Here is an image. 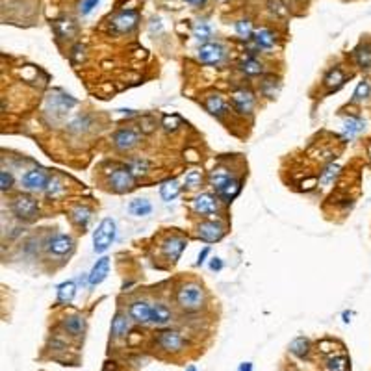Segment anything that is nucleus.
<instances>
[{"mask_svg": "<svg viewBox=\"0 0 371 371\" xmlns=\"http://www.w3.org/2000/svg\"><path fill=\"white\" fill-rule=\"evenodd\" d=\"M176 301L186 312H197L204 304V292L199 284H184L176 293Z\"/></svg>", "mask_w": 371, "mask_h": 371, "instance_id": "nucleus-1", "label": "nucleus"}, {"mask_svg": "<svg viewBox=\"0 0 371 371\" xmlns=\"http://www.w3.org/2000/svg\"><path fill=\"white\" fill-rule=\"evenodd\" d=\"M113 239H115V223L112 219H102L93 234V251L104 253L113 243Z\"/></svg>", "mask_w": 371, "mask_h": 371, "instance_id": "nucleus-2", "label": "nucleus"}, {"mask_svg": "<svg viewBox=\"0 0 371 371\" xmlns=\"http://www.w3.org/2000/svg\"><path fill=\"white\" fill-rule=\"evenodd\" d=\"M11 210H13L15 217H19V219H23V221H30V219H34L35 215H37L39 206H37V200H35L34 197L19 195L17 199L13 200Z\"/></svg>", "mask_w": 371, "mask_h": 371, "instance_id": "nucleus-3", "label": "nucleus"}, {"mask_svg": "<svg viewBox=\"0 0 371 371\" xmlns=\"http://www.w3.org/2000/svg\"><path fill=\"white\" fill-rule=\"evenodd\" d=\"M74 104H76V100H74L73 97H69L65 93L54 91L50 93L49 98H47V112L54 113L56 117H64Z\"/></svg>", "mask_w": 371, "mask_h": 371, "instance_id": "nucleus-4", "label": "nucleus"}, {"mask_svg": "<svg viewBox=\"0 0 371 371\" xmlns=\"http://www.w3.org/2000/svg\"><path fill=\"white\" fill-rule=\"evenodd\" d=\"M134 180H136V176L132 175V171H130L128 166L117 167V169L112 171V175H110V186H112L117 193H125V191L132 190Z\"/></svg>", "mask_w": 371, "mask_h": 371, "instance_id": "nucleus-5", "label": "nucleus"}, {"mask_svg": "<svg viewBox=\"0 0 371 371\" xmlns=\"http://www.w3.org/2000/svg\"><path fill=\"white\" fill-rule=\"evenodd\" d=\"M225 58V49L219 43H204L199 49V59L206 65H217Z\"/></svg>", "mask_w": 371, "mask_h": 371, "instance_id": "nucleus-6", "label": "nucleus"}, {"mask_svg": "<svg viewBox=\"0 0 371 371\" xmlns=\"http://www.w3.org/2000/svg\"><path fill=\"white\" fill-rule=\"evenodd\" d=\"M186 245H188V241H186L184 238H180V236H171V238H167L163 243H161V253H163V256H166L169 262H176V260L180 258V254L184 253Z\"/></svg>", "mask_w": 371, "mask_h": 371, "instance_id": "nucleus-7", "label": "nucleus"}, {"mask_svg": "<svg viewBox=\"0 0 371 371\" xmlns=\"http://www.w3.org/2000/svg\"><path fill=\"white\" fill-rule=\"evenodd\" d=\"M137 143H139V132L132 128H121L113 136V145L117 147L119 151H130Z\"/></svg>", "mask_w": 371, "mask_h": 371, "instance_id": "nucleus-8", "label": "nucleus"}, {"mask_svg": "<svg viewBox=\"0 0 371 371\" xmlns=\"http://www.w3.org/2000/svg\"><path fill=\"white\" fill-rule=\"evenodd\" d=\"M193 210L200 215H208L219 210V199L212 193H200L193 200Z\"/></svg>", "mask_w": 371, "mask_h": 371, "instance_id": "nucleus-9", "label": "nucleus"}, {"mask_svg": "<svg viewBox=\"0 0 371 371\" xmlns=\"http://www.w3.org/2000/svg\"><path fill=\"white\" fill-rule=\"evenodd\" d=\"M197 234H199L200 239H204V241L212 243V241H219V239L225 236V229H223V225L215 223V221H204V223H200L199 225Z\"/></svg>", "mask_w": 371, "mask_h": 371, "instance_id": "nucleus-10", "label": "nucleus"}, {"mask_svg": "<svg viewBox=\"0 0 371 371\" xmlns=\"http://www.w3.org/2000/svg\"><path fill=\"white\" fill-rule=\"evenodd\" d=\"M49 175L43 169H32L23 176V186L26 190H45L49 184Z\"/></svg>", "mask_w": 371, "mask_h": 371, "instance_id": "nucleus-11", "label": "nucleus"}, {"mask_svg": "<svg viewBox=\"0 0 371 371\" xmlns=\"http://www.w3.org/2000/svg\"><path fill=\"white\" fill-rule=\"evenodd\" d=\"M73 238L67 234H54L52 238L49 239V243H47V249L50 251L52 254H58V256H64L67 254L69 251L73 249Z\"/></svg>", "mask_w": 371, "mask_h": 371, "instance_id": "nucleus-12", "label": "nucleus"}, {"mask_svg": "<svg viewBox=\"0 0 371 371\" xmlns=\"http://www.w3.org/2000/svg\"><path fill=\"white\" fill-rule=\"evenodd\" d=\"M158 343L161 349H166L169 353H178L184 347V338L175 331H166L158 336Z\"/></svg>", "mask_w": 371, "mask_h": 371, "instance_id": "nucleus-13", "label": "nucleus"}, {"mask_svg": "<svg viewBox=\"0 0 371 371\" xmlns=\"http://www.w3.org/2000/svg\"><path fill=\"white\" fill-rule=\"evenodd\" d=\"M232 106L236 108V112L245 115V113H251L254 108V97L253 93L247 91V89H238L232 97Z\"/></svg>", "mask_w": 371, "mask_h": 371, "instance_id": "nucleus-14", "label": "nucleus"}, {"mask_svg": "<svg viewBox=\"0 0 371 371\" xmlns=\"http://www.w3.org/2000/svg\"><path fill=\"white\" fill-rule=\"evenodd\" d=\"M137 25V13L136 11H121L119 15H115L112 20V26L115 32L119 34H125V32H130L134 26Z\"/></svg>", "mask_w": 371, "mask_h": 371, "instance_id": "nucleus-15", "label": "nucleus"}, {"mask_svg": "<svg viewBox=\"0 0 371 371\" xmlns=\"http://www.w3.org/2000/svg\"><path fill=\"white\" fill-rule=\"evenodd\" d=\"M151 312L152 306L147 304L145 301H136L130 304V318L136 323H149L151 321Z\"/></svg>", "mask_w": 371, "mask_h": 371, "instance_id": "nucleus-16", "label": "nucleus"}, {"mask_svg": "<svg viewBox=\"0 0 371 371\" xmlns=\"http://www.w3.org/2000/svg\"><path fill=\"white\" fill-rule=\"evenodd\" d=\"M108 271H110V258L104 256V258L97 260V264L93 265L91 273H89V284H91V286L100 284L104 278L108 277Z\"/></svg>", "mask_w": 371, "mask_h": 371, "instance_id": "nucleus-17", "label": "nucleus"}, {"mask_svg": "<svg viewBox=\"0 0 371 371\" xmlns=\"http://www.w3.org/2000/svg\"><path fill=\"white\" fill-rule=\"evenodd\" d=\"M173 314L171 310H169V306L163 303H156L154 306H152V312H151V321L154 323V325H158V327H163V325H167V323L171 321Z\"/></svg>", "mask_w": 371, "mask_h": 371, "instance_id": "nucleus-18", "label": "nucleus"}, {"mask_svg": "<svg viewBox=\"0 0 371 371\" xmlns=\"http://www.w3.org/2000/svg\"><path fill=\"white\" fill-rule=\"evenodd\" d=\"M130 331V321L125 314H115V318L112 321V336L115 340H121V338L127 336V332Z\"/></svg>", "mask_w": 371, "mask_h": 371, "instance_id": "nucleus-19", "label": "nucleus"}, {"mask_svg": "<svg viewBox=\"0 0 371 371\" xmlns=\"http://www.w3.org/2000/svg\"><path fill=\"white\" fill-rule=\"evenodd\" d=\"M366 128V121L360 117H347L343 122V136L345 137H355L357 134H360L362 130Z\"/></svg>", "mask_w": 371, "mask_h": 371, "instance_id": "nucleus-20", "label": "nucleus"}, {"mask_svg": "<svg viewBox=\"0 0 371 371\" xmlns=\"http://www.w3.org/2000/svg\"><path fill=\"white\" fill-rule=\"evenodd\" d=\"M275 41H277V37H275L273 32L267 28H260L258 32L254 34V43H256V47H260V49H273Z\"/></svg>", "mask_w": 371, "mask_h": 371, "instance_id": "nucleus-21", "label": "nucleus"}, {"mask_svg": "<svg viewBox=\"0 0 371 371\" xmlns=\"http://www.w3.org/2000/svg\"><path fill=\"white\" fill-rule=\"evenodd\" d=\"M206 110L212 113V115H223V113L226 112V104L225 100H223V97L221 95H210V97L206 98Z\"/></svg>", "mask_w": 371, "mask_h": 371, "instance_id": "nucleus-22", "label": "nucleus"}, {"mask_svg": "<svg viewBox=\"0 0 371 371\" xmlns=\"http://www.w3.org/2000/svg\"><path fill=\"white\" fill-rule=\"evenodd\" d=\"M239 191H241V182H238V180H234V178H232V180L226 182V184L223 186V188H221L217 193H219L221 199H225L226 202H230V200H234L236 197L239 195Z\"/></svg>", "mask_w": 371, "mask_h": 371, "instance_id": "nucleus-23", "label": "nucleus"}, {"mask_svg": "<svg viewBox=\"0 0 371 371\" xmlns=\"http://www.w3.org/2000/svg\"><path fill=\"white\" fill-rule=\"evenodd\" d=\"M325 86H327L328 89H338V88H342L343 86V82H345V74H343V71L342 69H331L327 74H325Z\"/></svg>", "mask_w": 371, "mask_h": 371, "instance_id": "nucleus-24", "label": "nucleus"}, {"mask_svg": "<svg viewBox=\"0 0 371 371\" xmlns=\"http://www.w3.org/2000/svg\"><path fill=\"white\" fill-rule=\"evenodd\" d=\"M84 327H86V323L80 316H69V318L64 319V328L71 336H80L84 332Z\"/></svg>", "mask_w": 371, "mask_h": 371, "instance_id": "nucleus-25", "label": "nucleus"}, {"mask_svg": "<svg viewBox=\"0 0 371 371\" xmlns=\"http://www.w3.org/2000/svg\"><path fill=\"white\" fill-rule=\"evenodd\" d=\"M160 195H161V199L163 200H175L176 197L180 195V184L176 180H167V182H163V184L160 186Z\"/></svg>", "mask_w": 371, "mask_h": 371, "instance_id": "nucleus-26", "label": "nucleus"}, {"mask_svg": "<svg viewBox=\"0 0 371 371\" xmlns=\"http://www.w3.org/2000/svg\"><path fill=\"white\" fill-rule=\"evenodd\" d=\"M229 180H232V178H230V173L226 171V169H223V167H215L214 171L210 173V184L215 188V191H219Z\"/></svg>", "mask_w": 371, "mask_h": 371, "instance_id": "nucleus-27", "label": "nucleus"}, {"mask_svg": "<svg viewBox=\"0 0 371 371\" xmlns=\"http://www.w3.org/2000/svg\"><path fill=\"white\" fill-rule=\"evenodd\" d=\"M74 295H76V286H74V282H71V280L58 286V303L69 304L74 299Z\"/></svg>", "mask_w": 371, "mask_h": 371, "instance_id": "nucleus-28", "label": "nucleus"}, {"mask_svg": "<svg viewBox=\"0 0 371 371\" xmlns=\"http://www.w3.org/2000/svg\"><path fill=\"white\" fill-rule=\"evenodd\" d=\"M128 210H130V214H132V215L143 217V215H149L152 212V204L149 202V200H145V199H136V200H132V202H130Z\"/></svg>", "mask_w": 371, "mask_h": 371, "instance_id": "nucleus-29", "label": "nucleus"}, {"mask_svg": "<svg viewBox=\"0 0 371 371\" xmlns=\"http://www.w3.org/2000/svg\"><path fill=\"white\" fill-rule=\"evenodd\" d=\"M308 351H310V343H308L306 338H295V340L290 343V353L299 358L308 357Z\"/></svg>", "mask_w": 371, "mask_h": 371, "instance_id": "nucleus-30", "label": "nucleus"}, {"mask_svg": "<svg viewBox=\"0 0 371 371\" xmlns=\"http://www.w3.org/2000/svg\"><path fill=\"white\" fill-rule=\"evenodd\" d=\"M56 32H58L59 37H73L74 34H76V25H74L73 19H61L56 23Z\"/></svg>", "mask_w": 371, "mask_h": 371, "instance_id": "nucleus-31", "label": "nucleus"}, {"mask_svg": "<svg viewBox=\"0 0 371 371\" xmlns=\"http://www.w3.org/2000/svg\"><path fill=\"white\" fill-rule=\"evenodd\" d=\"M355 61L358 64V67L367 69L371 65V47L369 45H362L355 50Z\"/></svg>", "mask_w": 371, "mask_h": 371, "instance_id": "nucleus-32", "label": "nucleus"}, {"mask_svg": "<svg viewBox=\"0 0 371 371\" xmlns=\"http://www.w3.org/2000/svg\"><path fill=\"white\" fill-rule=\"evenodd\" d=\"M71 215H73V219L76 225L86 226L89 223V219H91V210L86 208V206H76V208L71 212Z\"/></svg>", "mask_w": 371, "mask_h": 371, "instance_id": "nucleus-33", "label": "nucleus"}, {"mask_svg": "<svg viewBox=\"0 0 371 371\" xmlns=\"http://www.w3.org/2000/svg\"><path fill=\"white\" fill-rule=\"evenodd\" d=\"M328 371H349V360L347 357H331L327 360Z\"/></svg>", "mask_w": 371, "mask_h": 371, "instance_id": "nucleus-34", "label": "nucleus"}, {"mask_svg": "<svg viewBox=\"0 0 371 371\" xmlns=\"http://www.w3.org/2000/svg\"><path fill=\"white\" fill-rule=\"evenodd\" d=\"M241 71H243L245 74H251V76H254V74L262 73V71H264V67H262V64H260L258 59L247 58L243 64H241Z\"/></svg>", "mask_w": 371, "mask_h": 371, "instance_id": "nucleus-35", "label": "nucleus"}, {"mask_svg": "<svg viewBox=\"0 0 371 371\" xmlns=\"http://www.w3.org/2000/svg\"><path fill=\"white\" fill-rule=\"evenodd\" d=\"M369 93H371L369 82H367V80H362L357 86V89H355V93H353V100H355V102H362V100H366V98L369 97Z\"/></svg>", "mask_w": 371, "mask_h": 371, "instance_id": "nucleus-36", "label": "nucleus"}, {"mask_svg": "<svg viewBox=\"0 0 371 371\" xmlns=\"http://www.w3.org/2000/svg\"><path fill=\"white\" fill-rule=\"evenodd\" d=\"M338 173H340V166H338V163H331V166L321 173L319 182H321L323 186H328L331 182H334V178L338 176Z\"/></svg>", "mask_w": 371, "mask_h": 371, "instance_id": "nucleus-37", "label": "nucleus"}, {"mask_svg": "<svg viewBox=\"0 0 371 371\" xmlns=\"http://www.w3.org/2000/svg\"><path fill=\"white\" fill-rule=\"evenodd\" d=\"M193 35H195L199 41H208L212 37V28L206 23H197L195 26H193Z\"/></svg>", "mask_w": 371, "mask_h": 371, "instance_id": "nucleus-38", "label": "nucleus"}, {"mask_svg": "<svg viewBox=\"0 0 371 371\" xmlns=\"http://www.w3.org/2000/svg\"><path fill=\"white\" fill-rule=\"evenodd\" d=\"M128 167H130L134 176H143L149 173V161L147 160H132L128 163Z\"/></svg>", "mask_w": 371, "mask_h": 371, "instance_id": "nucleus-39", "label": "nucleus"}, {"mask_svg": "<svg viewBox=\"0 0 371 371\" xmlns=\"http://www.w3.org/2000/svg\"><path fill=\"white\" fill-rule=\"evenodd\" d=\"M236 32H238L239 37L251 39V35H253V26H251V23L247 19L238 20V23H236Z\"/></svg>", "mask_w": 371, "mask_h": 371, "instance_id": "nucleus-40", "label": "nucleus"}, {"mask_svg": "<svg viewBox=\"0 0 371 371\" xmlns=\"http://www.w3.org/2000/svg\"><path fill=\"white\" fill-rule=\"evenodd\" d=\"M45 190H47V195L54 199V197H58V195L64 193V186H61V182H59L58 178H50Z\"/></svg>", "mask_w": 371, "mask_h": 371, "instance_id": "nucleus-41", "label": "nucleus"}, {"mask_svg": "<svg viewBox=\"0 0 371 371\" xmlns=\"http://www.w3.org/2000/svg\"><path fill=\"white\" fill-rule=\"evenodd\" d=\"M278 88H280V84H278V80H273V78H267L262 84V91H264V95L269 98H273L275 95H277Z\"/></svg>", "mask_w": 371, "mask_h": 371, "instance_id": "nucleus-42", "label": "nucleus"}, {"mask_svg": "<svg viewBox=\"0 0 371 371\" xmlns=\"http://www.w3.org/2000/svg\"><path fill=\"white\" fill-rule=\"evenodd\" d=\"M200 180H202V175H200V171H188L184 176V184L188 186V188H197V186L200 184Z\"/></svg>", "mask_w": 371, "mask_h": 371, "instance_id": "nucleus-43", "label": "nucleus"}, {"mask_svg": "<svg viewBox=\"0 0 371 371\" xmlns=\"http://www.w3.org/2000/svg\"><path fill=\"white\" fill-rule=\"evenodd\" d=\"M13 186V176L10 175L8 171H2L0 173V190L2 191H8Z\"/></svg>", "mask_w": 371, "mask_h": 371, "instance_id": "nucleus-44", "label": "nucleus"}, {"mask_svg": "<svg viewBox=\"0 0 371 371\" xmlns=\"http://www.w3.org/2000/svg\"><path fill=\"white\" fill-rule=\"evenodd\" d=\"M178 127H180V119L176 117V115L163 119V128H166L167 132H175V130H176Z\"/></svg>", "mask_w": 371, "mask_h": 371, "instance_id": "nucleus-45", "label": "nucleus"}, {"mask_svg": "<svg viewBox=\"0 0 371 371\" xmlns=\"http://www.w3.org/2000/svg\"><path fill=\"white\" fill-rule=\"evenodd\" d=\"M269 10L273 11V13L280 15V17L286 15V6H284L280 0H271V2H269Z\"/></svg>", "mask_w": 371, "mask_h": 371, "instance_id": "nucleus-46", "label": "nucleus"}, {"mask_svg": "<svg viewBox=\"0 0 371 371\" xmlns=\"http://www.w3.org/2000/svg\"><path fill=\"white\" fill-rule=\"evenodd\" d=\"M86 49H84L82 45H74V49H73V54H71V58H73V61H76V64H80L84 58H86Z\"/></svg>", "mask_w": 371, "mask_h": 371, "instance_id": "nucleus-47", "label": "nucleus"}, {"mask_svg": "<svg viewBox=\"0 0 371 371\" xmlns=\"http://www.w3.org/2000/svg\"><path fill=\"white\" fill-rule=\"evenodd\" d=\"M97 2H98V0H86V2L82 4V8H80V11H82L84 15L91 13V10L95 8V6H97Z\"/></svg>", "mask_w": 371, "mask_h": 371, "instance_id": "nucleus-48", "label": "nucleus"}, {"mask_svg": "<svg viewBox=\"0 0 371 371\" xmlns=\"http://www.w3.org/2000/svg\"><path fill=\"white\" fill-rule=\"evenodd\" d=\"M221 267H223V262H221L219 258H214L210 262V269H212V271H219Z\"/></svg>", "mask_w": 371, "mask_h": 371, "instance_id": "nucleus-49", "label": "nucleus"}, {"mask_svg": "<svg viewBox=\"0 0 371 371\" xmlns=\"http://www.w3.org/2000/svg\"><path fill=\"white\" fill-rule=\"evenodd\" d=\"M208 253H210V251L204 249V251H202V253L199 254V260H197V265H202V264H204V258H206V256H208Z\"/></svg>", "mask_w": 371, "mask_h": 371, "instance_id": "nucleus-50", "label": "nucleus"}, {"mask_svg": "<svg viewBox=\"0 0 371 371\" xmlns=\"http://www.w3.org/2000/svg\"><path fill=\"white\" fill-rule=\"evenodd\" d=\"M238 371H253V364H251V362H243V364L238 367Z\"/></svg>", "mask_w": 371, "mask_h": 371, "instance_id": "nucleus-51", "label": "nucleus"}, {"mask_svg": "<svg viewBox=\"0 0 371 371\" xmlns=\"http://www.w3.org/2000/svg\"><path fill=\"white\" fill-rule=\"evenodd\" d=\"M188 4H193V6H200V4H204L206 0H186Z\"/></svg>", "mask_w": 371, "mask_h": 371, "instance_id": "nucleus-52", "label": "nucleus"}, {"mask_svg": "<svg viewBox=\"0 0 371 371\" xmlns=\"http://www.w3.org/2000/svg\"><path fill=\"white\" fill-rule=\"evenodd\" d=\"M188 371H197V369L193 366H190V367H188Z\"/></svg>", "mask_w": 371, "mask_h": 371, "instance_id": "nucleus-53", "label": "nucleus"}]
</instances>
